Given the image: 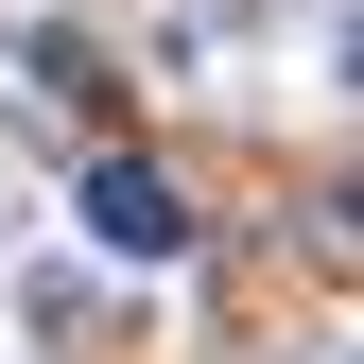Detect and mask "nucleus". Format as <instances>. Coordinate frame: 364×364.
I'll list each match as a JSON object with an SVG mask.
<instances>
[{
    "mask_svg": "<svg viewBox=\"0 0 364 364\" xmlns=\"http://www.w3.org/2000/svg\"><path fill=\"white\" fill-rule=\"evenodd\" d=\"M87 225H105V260H173V243H191V191H173L156 156H105V173H87Z\"/></svg>",
    "mask_w": 364,
    "mask_h": 364,
    "instance_id": "f257e3e1",
    "label": "nucleus"
}]
</instances>
